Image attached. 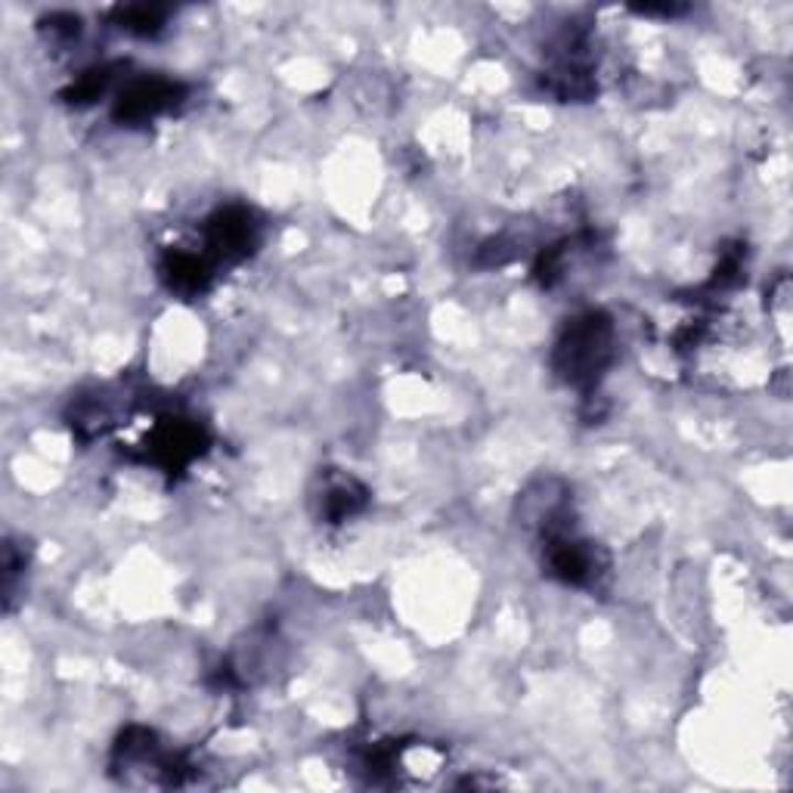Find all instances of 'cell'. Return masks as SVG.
<instances>
[{"mask_svg":"<svg viewBox=\"0 0 793 793\" xmlns=\"http://www.w3.org/2000/svg\"><path fill=\"white\" fill-rule=\"evenodd\" d=\"M177 97H181V84L165 82V78H140L121 90L116 118L128 124H140V121L167 112L177 102Z\"/></svg>","mask_w":793,"mask_h":793,"instance_id":"7a4b0ae2","label":"cell"},{"mask_svg":"<svg viewBox=\"0 0 793 793\" xmlns=\"http://www.w3.org/2000/svg\"><path fill=\"white\" fill-rule=\"evenodd\" d=\"M360 490L347 480V484H341V487H332L329 496H326V512H329V518H335V521H341V518H347V514H354V509L360 506Z\"/></svg>","mask_w":793,"mask_h":793,"instance_id":"3957f363","label":"cell"},{"mask_svg":"<svg viewBox=\"0 0 793 793\" xmlns=\"http://www.w3.org/2000/svg\"><path fill=\"white\" fill-rule=\"evenodd\" d=\"M613 357V326L608 316L574 319L555 347V369L567 384H595Z\"/></svg>","mask_w":793,"mask_h":793,"instance_id":"6da1fadb","label":"cell"},{"mask_svg":"<svg viewBox=\"0 0 793 793\" xmlns=\"http://www.w3.org/2000/svg\"><path fill=\"white\" fill-rule=\"evenodd\" d=\"M121 29L137 34H152L155 29H162V13H159V10H149V7L121 10Z\"/></svg>","mask_w":793,"mask_h":793,"instance_id":"277c9868","label":"cell"}]
</instances>
